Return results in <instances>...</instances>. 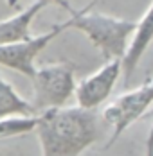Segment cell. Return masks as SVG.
<instances>
[{"instance_id":"obj_1","label":"cell","mask_w":153,"mask_h":156,"mask_svg":"<svg viewBox=\"0 0 153 156\" xmlns=\"http://www.w3.org/2000/svg\"><path fill=\"white\" fill-rule=\"evenodd\" d=\"M36 136L42 156H79L99 138L94 109L50 108L38 115Z\"/></svg>"},{"instance_id":"obj_2","label":"cell","mask_w":153,"mask_h":156,"mask_svg":"<svg viewBox=\"0 0 153 156\" xmlns=\"http://www.w3.org/2000/svg\"><path fill=\"white\" fill-rule=\"evenodd\" d=\"M94 4L95 0H92L87 7L72 15L70 29L83 32L106 59H115V58L122 59L137 22L101 15V13H88V9Z\"/></svg>"},{"instance_id":"obj_3","label":"cell","mask_w":153,"mask_h":156,"mask_svg":"<svg viewBox=\"0 0 153 156\" xmlns=\"http://www.w3.org/2000/svg\"><path fill=\"white\" fill-rule=\"evenodd\" d=\"M31 81L34 88L32 106L40 113L65 106L76 92L74 66L69 63H52L36 68Z\"/></svg>"},{"instance_id":"obj_4","label":"cell","mask_w":153,"mask_h":156,"mask_svg":"<svg viewBox=\"0 0 153 156\" xmlns=\"http://www.w3.org/2000/svg\"><path fill=\"white\" fill-rule=\"evenodd\" d=\"M151 106H153L151 83H144L139 88L132 90V92H126L121 97H117L114 102H110L103 111L105 122L112 127V138L108 142V145H112L133 122L142 119Z\"/></svg>"},{"instance_id":"obj_5","label":"cell","mask_w":153,"mask_h":156,"mask_svg":"<svg viewBox=\"0 0 153 156\" xmlns=\"http://www.w3.org/2000/svg\"><path fill=\"white\" fill-rule=\"evenodd\" d=\"M70 29V20L63 22L60 25H54L52 29L45 34L40 36H32L27 41H20V43H0V65L6 68H11L15 72H20L25 77H32L36 66L34 59L38 58V54L63 31Z\"/></svg>"},{"instance_id":"obj_6","label":"cell","mask_w":153,"mask_h":156,"mask_svg":"<svg viewBox=\"0 0 153 156\" xmlns=\"http://www.w3.org/2000/svg\"><path fill=\"white\" fill-rule=\"evenodd\" d=\"M122 74V61L119 58L108 59L106 65H103L99 70H95L92 76L85 77L76 86V101L77 106L87 109H95L106 101L114 86L117 84V79Z\"/></svg>"},{"instance_id":"obj_7","label":"cell","mask_w":153,"mask_h":156,"mask_svg":"<svg viewBox=\"0 0 153 156\" xmlns=\"http://www.w3.org/2000/svg\"><path fill=\"white\" fill-rule=\"evenodd\" d=\"M153 41V2L148 7V11L142 15V18L135 23V31L130 38L128 48L122 56V77L126 83H130V79L133 76L139 61L142 59V56L146 54L148 47Z\"/></svg>"},{"instance_id":"obj_8","label":"cell","mask_w":153,"mask_h":156,"mask_svg":"<svg viewBox=\"0 0 153 156\" xmlns=\"http://www.w3.org/2000/svg\"><path fill=\"white\" fill-rule=\"evenodd\" d=\"M49 0H36L29 7L0 22V43H20L32 38L31 25L38 13L47 7Z\"/></svg>"},{"instance_id":"obj_9","label":"cell","mask_w":153,"mask_h":156,"mask_svg":"<svg viewBox=\"0 0 153 156\" xmlns=\"http://www.w3.org/2000/svg\"><path fill=\"white\" fill-rule=\"evenodd\" d=\"M36 115L32 102L25 101L0 74V119L6 117H31Z\"/></svg>"},{"instance_id":"obj_10","label":"cell","mask_w":153,"mask_h":156,"mask_svg":"<svg viewBox=\"0 0 153 156\" xmlns=\"http://www.w3.org/2000/svg\"><path fill=\"white\" fill-rule=\"evenodd\" d=\"M38 115L31 117H6L0 119V138H11V136H20L34 131L36 127Z\"/></svg>"},{"instance_id":"obj_11","label":"cell","mask_w":153,"mask_h":156,"mask_svg":"<svg viewBox=\"0 0 153 156\" xmlns=\"http://www.w3.org/2000/svg\"><path fill=\"white\" fill-rule=\"evenodd\" d=\"M146 156H153V127L146 138Z\"/></svg>"},{"instance_id":"obj_12","label":"cell","mask_w":153,"mask_h":156,"mask_svg":"<svg viewBox=\"0 0 153 156\" xmlns=\"http://www.w3.org/2000/svg\"><path fill=\"white\" fill-rule=\"evenodd\" d=\"M49 2H54V4H60V5L63 7V9H65V11H69L70 15H76V11H74V9H72V7L69 5V2H67V0H49Z\"/></svg>"},{"instance_id":"obj_13","label":"cell","mask_w":153,"mask_h":156,"mask_svg":"<svg viewBox=\"0 0 153 156\" xmlns=\"http://www.w3.org/2000/svg\"><path fill=\"white\" fill-rule=\"evenodd\" d=\"M144 117H153V108H151V109H148V111H146V115H144Z\"/></svg>"},{"instance_id":"obj_14","label":"cell","mask_w":153,"mask_h":156,"mask_svg":"<svg viewBox=\"0 0 153 156\" xmlns=\"http://www.w3.org/2000/svg\"><path fill=\"white\" fill-rule=\"evenodd\" d=\"M150 83H151V88H153V81H150Z\"/></svg>"}]
</instances>
